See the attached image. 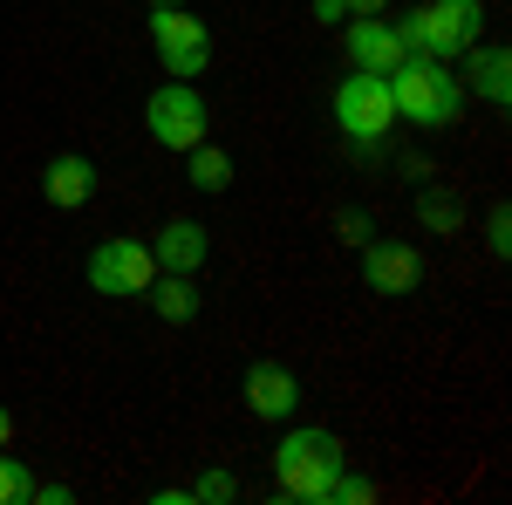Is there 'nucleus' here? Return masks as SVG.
<instances>
[{"mask_svg":"<svg viewBox=\"0 0 512 505\" xmlns=\"http://www.w3.org/2000/svg\"><path fill=\"white\" fill-rule=\"evenodd\" d=\"M390 103H396V123H417V130H444L458 123L465 110V76L437 55H403L390 69Z\"/></svg>","mask_w":512,"mask_h":505,"instance_id":"nucleus-1","label":"nucleus"},{"mask_svg":"<svg viewBox=\"0 0 512 505\" xmlns=\"http://www.w3.org/2000/svg\"><path fill=\"white\" fill-rule=\"evenodd\" d=\"M349 465V451H342V437L335 430H287L274 444V478H280V499H301V505H321V485L335 478V471Z\"/></svg>","mask_w":512,"mask_h":505,"instance_id":"nucleus-2","label":"nucleus"},{"mask_svg":"<svg viewBox=\"0 0 512 505\" xmlns=\"http://www.w3.org/2000/svg\"><path fill=\"white\" fill-rule=\"evenodd\" d=\"M396 41L410 48V55H437V62H451V55H465L478 35H485V7L478 0H424V7H410L403 21H390Z\"/></svg>","mask_w":512,"mask_h":505,"instance_id":"nucleus-3","label":"nucleus"},{"mask_svg":"<svg viewBox=\"0 0 512 505\" xmlns=\"http://www.w3.org/2000/svg\"><path fill=\"white\" fill-rule=\"evenodd\" d=\"M335 123H342V137H349L355 151H376L383 137L396 130V103H390V76H342L335 89Z\"/></svg>","mask_w":512,"mask_h":505,"instance_id":"nucleus-4","label":"nucleus"},{"mask_svg":"<svg viewBox=\"0 0 512 505\" xmlns=\"http://www.w3.org/2000/svg\"><path fill=\"white\" fill-rule=\"evenodd\" d=\"M144 123H151V137H158L164 151H192L205 144V96H198V82H158L151 96H144Z\"/></svg>","mask_w":512,"mask_h":505,"instance_id":"nucleus-5","label":"nucleus"},{"mask_svg":"<svg viewBox=\"0 0 512 505\" xmlns=\"http://www.w3.org/2000/svg\"><path fill=\"white\" fill-rule=\"evenodd\" d=\"M151 41H158V62L171 82L205 76V62H212V35H205V21L192 7H158L151 14Z\"/></svg>","mask_w":512,"mask_h":505,"instance_id":"nucleus-6","label":"nucleus"},{"mask_svg":"<svg viewBox=\"0 0 512 505\" xmlns=\"http://www.w3.org/2000/svg\"><path fill=\"white\" fill-rule=\"evenodd\" d=\"M151 280H158V260H151L144 239H103V246L89 253V287H96V294L130 301V294H144Z\"/></svg>","mask_w":512,"mask_h":505,"instance_id":"nucleus-7","label":"nucleus"},{"mask_svg":"<svg viewBox=\"0 0 512 505\" xmlns=\"http://www.w3.org/2000/svg\"><path fill=\"white\" fill-rule=\"evenodd\" d=\"M362 280H369V294H417L424 253L410 239H362Z\"/></svg>","mask_w":512,"mask_h":505,"instance_id":"nucleus-8","label":"nucleus"},{"mask_svg":"<svg viewBox=\"0 0 512 505\" xmlns=\"http://www.w3.org/2000/svg\"><path fill=\"white\" fill-rule=\"evenodd\" d=\"M342 48H349V62L362 69V76H390L396 62L410 55L383 14H349V21H342Z\"/></svg>","mask_w":512,"mask_h":505,"instance_id":"nucleus-9","label":"nucleus"},{"mask_svg":"<svg viewBox=\"0 0 512 505\" xmlns=\"http://www.w3.org/2000/svg\"><path fill=\"white\" fill-rule=\"evenodd\" d=\"M239 396H246V410H253V417L287 424V417L301 410V376H294L287 362H253V369H246V383H239Z\"/></svg>","mask_w":512,"mask_h":505,"instance_id":"nucleus-10","label":"nucleus"},{"mask_svg":"<svg viewBox=\"0 0 512 505\" xmlns=\"http://www.w3.org/2000/svg\"><path fill=\"white\" fill-rule=\"evenodd\" d=\"M205 253H212V233H205L198 219H171V226L151 239L158 273H198V267H205Z\"/></svg>","mask_w":512,"mask_h":505,"instance_id":"nucleus-11","label":"nucleus"},{"mask_svg":"<svg viewBox=\"0 0 512 505\" xmlns=\"http://www.w3.org/2000/svg\"><path fill=\"white\" fill-rule=\"evenodd\" d=\"M41 192H48V205L76 212V205H89V192H96V164H89L82 151H62L48 171H41Z\"/></svg>","mask_w":512,"mask_h":505,"instance_id":"nucleus-12","label":"nucleus"},{"mask_svg":"<svg viewBox=\"0 0 512 505\" xmlns=\"http://www.w3.org/2000/svg\"><path fill=\"white\" fill-rule=\"evenodd\" d=\"M465 55H472V69H465V76H472V89L492 103V110H506V103H512V55L499 48V41H485V48L472 41Z\"/></svg>","mask_w":512,"mask_h":505,"instance_id":"nucleus-13","label":"nucleus"},{"mask_svg":"<svg viewBox=\"0 0 512 505\" xmlns=\"http://www.w3.org/2000/svg\"><path fill=\"white\" fill-rule=\"evenodd\" d=\"M144 301H151L164 321H192L198 314V287H192V273H158V280L144 287Z\"/></svg>","mask_w":512,"mask_h":505,"instance_id":"nucleus-14","label":"nucleus"},{"mask_svg":"<svg viewBox=\"0 0 512 505\" xmlns=\"http://www.w3.org/2000/svg\"><path fill=\"white\" fill-rule=\"evenodd\" d=\"M185 171H192L198 192H233V157L219 151V144H192L185 151Z\"/></svg>","mask_w":512,"mask_h":505,"instance_id":"nucleus-15","label":"nucleus"},{"mask_svg":"<svg viewBox=\"0 0 512 505\" xmlns=\"http://www.w3.org/2000/svg\"><path fill=\"white\" fill-rule=\"evenodd\" d=\"M417 219H424V233H437V239H451L458 226H465L458 198H444V192H424V198H417Z\"/></svg>","mask_w":512,"mask_h":505,"instance_id":"nucleus-16","label":"nucleus"},{"mask_svg":"<svg viewBox=\"0 0 512 505\" xmlns=\"http://www.w3.org/2000/svg\"><path fill=\"white\" fill-rule=\"evenodd\" d=\"M376 499V485H369V478H362V471H335V478H328V485H321V505H369Z\"/></svg>","mask_w":512,"mask_h":505,"instance_id":"nucleus-17","label":"nucleus"},{"mask_svg":"<svg viewBox=\"0 0 512 505\" xmlns=\"http://www.w3.org/2000/svg\"><path fill=\"white\" fill-rule=\"evenodd\" d=\"M185 492H192V505H233L239 499V478H233V471H198Z\"/></svg>","mask_w":512,"mask_h":505,"instance_id":"nucleus-18","label":"nucleus"},{"mask_svg":"<svg viewBox=\"0 0 512 505\" xmlns=\"http://www.w3.org/2000/svg\"><path fill=\"white\" fill-rule=\"evenodd\" d=\"M0 505H35V471L21 458H0Z\"/></svg>","mask_w":512,"mask_h":505,"instance_id":"nucleus-19","label":"nucleus"},{"mask_svg":"<svg viewBox=\"0 0 512 505\" xmlns=\"http://www.w3.org/2000/svg\"><path fill=\"white\" fill-rule=\"evenodd\" d=\"M485 246H492L499 260L512 253V212H506V205H492V212H485Z\"/></svg>","mask_w":512,"mask_h":505,"instance_id":"nucleus-20","label":"nucleus"},{"mask_svg":"<svg viewBox=\"0 0 512 505\" xmlns=\"http://www.w3.org/2000/svg\"><path fill=\"white\" fill-rule=\"evenodd\" d=\"M335 226H342V239H349V246H362V239H376V233H369V219H362V212H342Z\"/></svg>","mask_w":512,"mask_h":505,"instance_id":"nucleus-21","label":"nucleus"},{"mask_svg":"<svg viewBox=\"0 0 512 505\" xmlns=\"http://www.w3.org/2000/svg\"><path fill=\"white\" fill-rule=\"evenodd\" d=\"M315 21H335V28H342V21H349V0H315Z\"/></svg>","mask_w":512,"mask_h":505,"instance_id":"nucleus-22","label":"nucleus"},{"mask_svg":"<svg viewBox=\"0 0 512 505\" xmlns=\"http://www.w3.org/2000/svg\"><path fill=\"white\" fill-rule=\"evenodd\" d=\"M35 499H41V505H69L76 492H69V485H35Z\"/></svg>","mask_w":512,"mask_h":505,"instance_id":"nucleus-23","label":"nucleus"},{"mask_svg":"<svg viewBox=\"0 0 512 505\" xmlns=\"http://www.w3.org/2000/svg\"><path fill=\"white\" fill-rule=\"evenodd\" d=\"M349 14H390V0H349Z\"/></svg>","mask_w":512,"mask_h":505,"instance_id":"nucleus-24","label":"nucleus"},{"mask_svg":"<svg viewBox=\"0 0 512 505\" xmlns=\"http://www.w3.org/2000/svg\"><path fill=\"white\" fill-rule=\"evenodd\" d=\"M14 444V417H7V403H0V451Z\"/></svg>","mask_w":512,"mask_h":505,"instance_id":"nucleus-25","label":"nucleus"},{"mask_svg":"<svg viewBox=\"0 0 512 505\" xmlns=\"http://www.w3.org/2000/svg\"><path fill=\"white\" fill-rule=\"evenodd\" d=\"M158 7H185V0H158Z\"/></svg>","mask_w":512,"mask_h":505,"instance_id":"nucleus-26","label":"nucleus"}]
</instances>
